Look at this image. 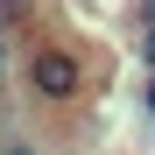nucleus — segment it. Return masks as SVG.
Masks as SVG:
<instances>
[{"mask_svg": "<svg viewBox=\"0 0 155 155\" xmlns=\"http://www.w3.org/2000/svg\"><path fill=\"white\" fill-rule=\"evenodd\" d=\"M21 85H28L35 106H71V99L85 92V57H78L71 42H35L28 57H21Z\"/></svg>", "mask_w": 155, "mask_h": 155, "instance_id": "obj_1", "label": "nucleus"}, {"mask_svg": "<svg viewBox=\"0 0 155 155\" xmlns=\"http://www.w3.org/2000/svg\"><path fill=\"white\" fill-rule=\"evenodd\" d=\"M35 21V0H0V35L7 28H28Z\"/></svg>", "mask_w": 155, "mask_h": 155, "instance_id": "obj_2", "label": "nucleus"}, {"mask_svg": "<svg viewBox=\"0 0 155 155\" xmlns=\"http://www.w3.org/2000/svg\"><path fill=\"white\" fill-rule=\"evenodd\" d=\"M0 155H42L35 141H21V134H7V141H0Z\"/></svg>", "mask_w": 155, "mask_h": 155, "instance_id": "obj_3", "label": "nucleus"}, {"mask_svg": "<svg viewBox=\"0 0 155 155\" xmlns=\"http://www.w3.org/2000/svg\"><path fill=\"white\" fill-rule=\"evenodd\" d=\"M141 113L155 120V71H148V85H141Z\"/></svg>", "mask_w": 155, "mask_h": 155, "instance_id": "obj_4", "label": "nucleus"}, {"mask_svg": "<svg viewBox=\"0 0 155 155\" xmlns=\"http://www.w3.org/2000/svg\"><path fill=\"white\" fill-rule=\"evenodd\" d=\"M141 64L155 71V28H141Z\"/></svg>", "mask_w": 155, "mask_h": 155, "instance_id": "obj_5", "label": "nucleus"}, {"mask_svg": "<svg viewBox=\"0 0 155 155\" xmlns=\"http://www.w3.org/2000/svg\"><path fill=\"white\" fill-rule=\"evenodd\" d=\"M141 28H155V0H141Z\"/></svg>", "mask_w": 155, "mask_h": 155, "instance_id": "obj_6", "label": "nucleus"}, {"mask_svg": "<svg viewBox=\"0 0 155 155\" xmlns=\"http://www.w3.org/2000/svg\"><path fill=\"white\" fill-rule=\"evenodd\" d=\"M0 141H7V113H0Z\"/></svg>", "mask_w": 155, "mask_h": 155, "instance_id": "obj_7", "label": "nucleus"}, {"mask_svg": "<svg viewBox=\"0 0 155 155\" xmlns=\"http://www.w3.org/2000/svg\"><path fill=\"white\" fill-rule=\"evenodd\" d=\"M0 71H7V57H0Z\"/></svg>", "mask_w": 155, "mask_h": 155, "instance_id": "obj_8", "label": "nucleus"}]
</instances>
